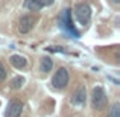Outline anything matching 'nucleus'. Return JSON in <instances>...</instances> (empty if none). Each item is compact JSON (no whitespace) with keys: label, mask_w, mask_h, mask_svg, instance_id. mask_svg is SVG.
Returning a JSON list of instances; mask_svg holds the SVG:
<instances>
[{"label":"nucleus","mask_w":120,"mask_h":117,"mask_svg":"<svg viewBox=\"0 0 120 117\" xmlns=\"http://www.w3.org/2000/svg\"><path fill=\"white\" fill-rule=\"evenodd\" d=\"M91 105L96 111H102L106 108L108 105V96H106V91L103 90V87L97 85L93 88L91 91Z\"/></svg>","instance_id":"f257e3e1"},{"label":"nucleus","mask_w":120,"mask_h":117,"mask_svg":"<svg viewBox=\"0 0 120 117\" xmlns=\"http://www.w3.org/2000/svg\"><path fill=\"white\" fill-rule=\"evenodd\" d=\"M70 9H65L62 11L61 17H59V27H61L64 32H67L68 35H71L73 38H79V32L78 29L75 27L73 24V20H71V14H70Z\"/></svg>","instance_id":"f03ea898"},{"label":"nucleus","mask_w":120,"mask_h":117,"mask_svg":"<svg viewBox=\"0 0 120 117\" xmlns=\"http://www.w3.org/2000/svg\"><path fill=\"white\" fill-rule=\"evenodd\" d=\"M68 81H70V75H68V70L65 67H59L56 70V73L53 75L52 78V85L55 90H64L68 85Z\"/></svg>","instance_id":"7ed1b4c3"},{"label":"nucleus","mask_w":120,"mask_h":117,"mask_svg":"<svg viewBox=\"0 0 120 117\" xmlns=\"http://www.w3.org/2000/svg\"><path fill=\"white\" fill-rule=\"evenodd\" d=\"M75 17L79 21V24L87 26L91 20V8L88 3H78L75 8Z\"/></svg>","instance_id":"20e7f679"},{"label":"nucleus","mask_w":120,"mask_h":117,"mask_svg":"<svg viewBox=\"0 0 120 117\" xmlns=\"http://www.w3.org/2000/svg\"><path fill=\"white\" fill-rule=\"evenodd\" d=\"M35 23H37V18L34 17V15L26 14V15H23V17L20 18V21H18V29H20L21 34H27V32H30V30L34 29Z\"/></svg>","instance_id":"39448f33"},{"label":"nucleus","mask_w":120,"mask_h":117,"mask_svg":"<svg viewBox=\"0 0 120 117\" xmlns=\"http://www.w3.org/2000/svg\"><path fill=\"white\" fill-rule=\"evenodd\" d=\"M55 0H24L23 6L29 11H40V9L46 8V6H50Z\"/></svg>","instance_id":"423d86ee"},{"label":"nucleus","mask_w":120,"mask_h":117,"mask_svg":"<svg viewBox=\"0 0 120 117\" xmlns=\"http://www.w3.org/2000/svg\"><path fill=\"white\" fill-rule=\"evenodd\" d=\"M21 113H23V103L20 100H11L6 106L5 117H20Z\"/></svg>","instance_id":"0eeeda50"},{"label":"nucleus","mask_w":120,"mask_h":117,"mask_svg":"<svg viewBox=\"0 0 120 117\" xmlns=\"http://www.w3.org/2000/svg\"><path fill=\"white\" fill-rule=\"evenodd\" d=\"M85 100H87V90H85L84 85H79L73 91V94H71V103H75V105H84Z\"/></svg>","instance_id":"6e6552de"},{"label":"nucleus","mask_w":120,"mask_h":117,"mask_svg":"<svg viewBox=\"0 0 120 117\" xmlns=\"http://www.w3.org/2000/svg\"><path fill=\"white\" fill-rule=\"evenodd\" d=\"M9 62H11L12 67L18 68V70H23V68H26V65H27V59L24 58V56H21V55H11L9 56Z\"/></svg>","instance_id":"1a4fd4ad"},{"label":"nucleus","mask_w":120,"mask_h":117,"mask_svg":"<svg viewBox=\"0 0 120 117\" xmlns=\"http://www.w3.org/2000/svg\"><path fill=\"white\" fill-rule=\"evenodd\" d=\"M52 67H53L52 58H49V56H44V58L41 59V64H40V72H41V73H49V72L52 70Z\"/></svg>","instance_id":"9d476101"},{"label":"nucleus","mask_w":120,"mask_h":117,"mask_svg":"<svg viewBox=\"0 0 120 117\" xmlns=\"http://www.w3.org/2000/svg\"><path fill=\"white\" fill-rule=\"evenodd\" d=\"M23 84H24V78L23 76H15L11 81V88L12 90H18V88L23 87Z\"/></svg>","instance_id":"9b49d317"},{"label":"nucleus","mask_w":120,"mask_h":117,"mask_svg":"<svg viewBox=\"0 0 120 117\" xmlns=\"http://www.w3.org/2000/svg\"><path fill=\"white\" fill-rule=\"evenodd\" d=\"M108 117H120V103L116 102L111 105L109 108V113H108Z\"/></svg>","instance_id":"f8f14e48"},{"label":"nucleus","mask_w":120,"mask_h":117,"mask_svg":"<svg viewBox=\"0 0 120 117\" xmlns=\"http://www.w3.org/2000/svg\"><path fill=\"white\" fill-rule=\"evenodd\" d=\"M5 78H6V70H5V67H3V64L0 62V82L5 81Z\"/></svg>","instance_id":"ddd939ff"},{"label":"nucleus","mask_w":120,"mask_h":117,"mask_svg":"<svg viewBox=\"0 0 120 117\" xmlns=\"http://www.w3.org/2000/svg\"><path fill=\"white\" fill-rule=\"evenodd\" d=\"M112 2H114V3H120V0H112Z\"/></svg>","instance_id":"4468645a"}]
</instances>
